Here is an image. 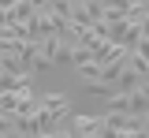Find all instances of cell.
Wrapping results in <instances>:
<instances>
[{
    "label": "cell",
    "instance_id": "1",
    "mask_svg": "<svg viewBox=\"0 0 149 138\" xmlns=\"http://www.w3.org/2000/svg\"><path fill=\"white\" fill-rule=\"evenodd\" d=\"M112 82H116V90H138V86H142V75H138L130 63H123V67H119V75H116Z\"/></svg>",
    "mask_w": 149,
    "mask_h": 138
},
{
    "label": "cell",
    "instance_id": "2",
    "mask_svg": "<svg viewBox=\"0 0 149 138\" xmlns=\"http://www.w3.org/2000/svg\"><path fill=\"white\" fill-rule=\"evenodd\" d=\"M82 11H86V19H90V22L104 19V0H82Z\"/></svg>",
    "mask_w": 149,
    "mask_h": 138
}]
</instances>
